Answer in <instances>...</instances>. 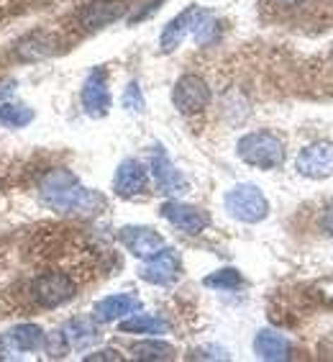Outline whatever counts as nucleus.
Returning <instances> with one entry per match:
<instances>
[{"instance_id": "nucleus-7", "label": "nucleus", "mask_w": 333, "mask_h": 362, "mask_svg": "<svg viewBox=\"0 0 333 362\" xmlns=\"http://www.w3.org/2000/svg\"><path fill=\"white\" fill-rule=\"evenodd\" d=\"M149 168H152V177L157 182V190L164 195H180L188 190V180L182 177V173L172 165V160L166 157L164 146H154L149 154Z\"/></svg>"}, {"instance_id": "nucleus-2", "label": "nucleus", "mask_w": 333, "mask_h": 362, "mask_svg": "<svg viewBox=\"0 0 333 362\" xmlns=\"http://www.w3.org/2000/svg\"><path fill=\"white\" fill-rule=\"evenodd\" d=\"M236 154L251 168L277 170L285 165V141L272 132H251L238 139Z\"/></svg>"}, {"instance_id": "nucleus-4", "label": "nucleus", "mask_w": 333, "mask_h": 362, "mask_svg": "<svg viewBox=\"0 0 333 362\" xmlns=\"http://www.w3.org/2000/svg\"><path fill=\"white\" fill-rule=\"evenodd\" d=\"M172 103H174V108L180 113H185V116L205 111L210 103L208 83H205L200 75H182L180 80L174 83Z\"/></svg>"}, {"instance_id": "nucleus-12", "label": "nucleus", "mask_w": 333, "mask_h": 362, "mask_svg": "<svg viewBox=\"0 0 333 362\" xmlns=\"http://www.w3.org/2000/svg\"><path fill=\"white\" fill-rule=\"evenodd\" d=\"M119 239L126 250L139 259H149L159 250H164V239L149 226H123L119 231Z\"/></svg>"}, {"instance_id": "nucleus-22", "label": "nucleus", "mask_w": 333, "mask_h": 362, "mask_svg": "<svg viewBox=\"0 0 333 362\" xmlns=\"http://www.w3.org/2000/svg\"><path fill=\"white\" fill-rule=\"evenodd\" d=\"M241 283H243L241 272L234 270V267L215 270L213 275H208V278L202 280V286L213 288V291H236V288H241Z\"/></svg>"}, {"instance_id": "nucleus-11", "label": "nucleus", "mask_w": 333, "mask_h": 362, "mask_svg": "<svg viewBox=\"0 0 333 362\" xmlns=\"http://www.w3.org/2000/svg\"><path fill=\"white\" fill-rule=\"evenodd\" d=\"M149 185V170L139 160H123L113 175V193L119 198H136Z\"/></svg>"}, {"instance_id": "nucleus-15", "label": "nucleus", "mask_w": 333, "mask_h": 362, "mask_svg": "<svg viewBox=\"0 0 333 362\" xmlns=\"http://www.w3.org/2000/svg\"><path fill=\"white\" fill-rule=\"evenodd\" d=\"M126 13L123 0H92L80 11V26L87 31H97V28L111 26L113 21H119L121 16Z\"/></svg>"}, {"instance_id": "nucleus-17", "label": "nucleus", "mask_w": 333, "mask_h": 362, "mask_svg": "<svg viewBox=\"0 0 333 362\" xmlns=\"http://www.w3.org/2000/svg\"><path fill=\"white\" fill-rule=\"evenodd\" d=\"M290 341L285 334H279L274 329H262L257 337H254V355L259 360H270V362H279V360H290Z\"/></svg>"}, {"instance_id": "nucleus-19", "label": "nucleus", "mask_w": 333, "mask_h": 362, "mask_svg": "<svg viewBox=\"0 0 333 362\" xmlns=\"http://www.w3.org/2000/svg\"><path fill=\"white\" fill-rule=\"evenodd\" d=\"M62 334H64V339H67V344H70V349H87L90 344H95V341L100 339L95 324H92L90 319L67 321L62 329Z\"/></svg>"}, {"instance_id": "nucleus-1", "label": "nucleus", "mask_w": 333, "mask_h": 362, "mask_svg": "<svg viewBox=\"0 0 333 362\" xmlns=\"http://www.w3.org/2000/svg\"><path fill=\"white\" fill-rule=\"evenodd\" d=\"M39 195L56 214H100L105 198L95 190L85 188L70 170L56 168L47 173L39 182Z\"/></svg>"}, {"instance_id": "nucleus-8", "label": "nucleus", "mask_w": 333, "mask_h": 362, "mask_svg": "<svg viewBox=\"0 0 333 362\" xmlns=\"http://www.w3.org/2000/svg\"><path fill=\"white\" fill-rule=\"evenodd\" d=\"M159 214L172 223L174 229L185 231V234H200V231L208 229V223H210L205 211L198 209V206H190V203H182V201L162 203Z\"/></svg>"}, {"instance_id": "nucleus-3", "label": "nucleus", "mask_w": 333, "mask_h": 362, "mask_svg": "<svg viewBox=\"0 0 333 362\" xmlns=\"http://www.w3.org/2000/svg\"><path fill=\"white\" fill-rule=\"evenodd\" d=\"M229 216L243 223H259L270 216V201L264 198V193L251 185V182H241L236 188H231L223 198Z\"/></svg>"}, {"instance_id": "nucleus-6", "label": "nucleus", "mask_w": 333, "mask_h": 362, "mask_svg": "<svg viewBox=\"0 0 333 362\" xmlns=\"http://www.w3.org/2000/svg\"><path fill=\"white\" fill-rule=\"evenodd\" d=\"M295 168L300 175L313 177V180H323L333 175V144L331 141H313L305 149H300Z\"/></svg>"}, {"instance_id": "nucleus-13", "label": "nucleus", "mask_w": 333, "mask_h": 362, "mask_svg": "<svg viewBox=\"0 0 333 362\" xmlns=\"http://www.w3.org/2000/svg\"><path fill=\"white\" fill-rule=\"evenodd\" d=\"M56 52H59V42L47 28H36V31L26 34L21 42L16 44V57L21 62H42V59L54 57Z\"/></svg>"}, {"instance_id": "nucleus-14", "label": "nucleus", "mask_w": 333, "mask_h": 362, "mask_svg": "<svg viewBox=\"0 0 333 362\" xmlns=\"http://www.w3.org/2000/svg\"><path fill=\"white\" fill-rule=\"evenodd\" d=\"M202 13H205L202 8L190 6V8H185L180 16H174L172 21L164 26V31H162V39H159L162 52H174V49L180 47V44L185 42V36L195 31V26H198V21L202 18Z\"/></svg>"}, {"instance_id": "nucleus-29", "label": "nucleus", "mask_w": 333, "mask_h": 362, "mask_svg": "<svg viewBox=\"0 0 333 362\" xmlns=\"http://www.w3.org/2000/svg\"><path fill=\"white\" fill-rule=\"evenodd\" d=\"M272 3L279 8H295V6H300V3H305V0H272Z\"/></svg>"}, {"instance_id": "nucleus-27", "label": "nucleus", "mask_w": 333, "mask_h": 362, "mask_svg": "<svg viewBox=\"0 0 333 362\" xmlns=\"http://www.w3.org/2000/svg\"><path fill=\"white\" fill-rule=\"evenodd\" d=\"M85 360H87V362H92V360H121V355L116 352V349H100V352H92V355H87Z\"/></svg>"}, {"instance_id": "nucleus-5", "label": "nucleus", "mask_w": 333, "mask_h": 362, "mask_svg": "<svg viewBox=\"0 0 333 362\" xmlns=\"http://www.w3.org/2000/svg\"><path fill=\"white\" fill-rule=\"evenodd\" d=\"M31 293L39 306L44 308H56L64 306L67 300H72L75 296V283L67 272H44L34 280L31 286Z\"/></svg>"}, {"instance_id": "nucleus-16", "label": "nucleus", "mask_w": 333, "mask_h": 362, "mask_svg": "<svg viewBox=\"0 0 333 362\" xmlns=\"http://www.w3.org/2000/svg\"><path fill=\"white\" fill-rule=\"evenodd\" d=\"M141 308V300L131 293H116V296H108V298H100L95 303V319L97 321H121L126 316L136 314Z\"/></svg>"}, {"instance_id": "nucleus-21", "label": "nucleus", "mask_w": 333, "mask_h": 362, "mask_svg": "<svg viewBox=\"0 0 333 362\" xmlns=\"http://www.w3.org/2000/svg\"><path fill=\"white\" fill-rule=\"evenodd\" d=\"M131 355L136 360H172L174 357V347L172 344H166L162 339H144V341H136L131 347Z\"/></svg>"}, {"instance_id": "nucleus-28", "label": "nucleus", "mask_w": 333, "mask_h": 362, "mask_svg": "<svg viewBox=\"0 0 333 362\" xmlns=\"http://www.w3.org/2000/svg\"><path fill=\"white\" fill-rule=\"evenodd\" d=\"M323 226H326V231L333 237V201L328 203L326 214H323Z\"/></svg>"}, {"instance_id": "nucleus-24", "label": "nucleus", "mask_w": 333, "mask_h": 362, "mask_svg": "<svg viewBox=\"0 0 333 362\" xmlns=\"http://www.w3.org/2000/svg\"><path fill=\"white\" fill-rule=\"evenodd\" d=\"M123 108L126 111H133V113H141L146 108L139 83H128V88H126V93H123Z\"/></svg>"}, {"instance_id": "nucleus-18", "label": "nucleus", "mask_w": 333, "mask_h": 362, "mask_svg": "<svg viewBox=\"0 0 333 362\" xmlns=\"http://www.w3.org/2000/svg\"><path fill=\"white\" fill-rule=\"evenodd\" d=\"M8 344L16 349V352H36L47 344V334H44L42 327L36 324H18L8 332Z\"/></svg>"}, {"instance_id": "nucleus-23", "label": "nucleus", "mask_w": 333, "mask_h": 362, "mask_svg": "<svg viewBox=\"0 0 333 362\" xmlns=\"http://www.w3.org/2000/svg\"><path fill=\"white\" fill-rule=\"evenodd\" d=\"M34 121V111L28 105H16V103H3L0 105V124L11 126V129H21V126Z\"/></svg>"}, {"instance_id": "nucleus-10", "label": "nucleus", "mask_w": 333, "mask_h": 362, "mask_svg": "<svg viewBox=\"0 0 333 362\" xmlns=\"http://www.w3.org/2000/svg\"><path fill=\"white\" fill-rule=\"evenodd\" d=\"M180 257H177V252L164 247L159 250L154 257L146 259V265L139 270L141 280L146 283H152V286H172L174 280L180 278Z\"/></svg>"}, {"instance_id": "nucleus-25", "label": "nucleus", "mask_w": 333, "mask_h": 362, "mask_svg": "<svg viewBox=\"0 0 333 362\" xmlns=\"http://www.w3.org/2000/svg\"><path fill=\"white\" fill-rule=\"evenodd\" d=\"M162 3H164V0H146L144 6H141L139 11H136V13H133L131 18H128V21H131V23L144 21V18H149V16H152V13H157V11H159Z\"/></svg>"}, {"instance_id": "nucleus-26", "label": "nucleus", "mask_w": 333, "mask_h": 362, "mask_svg": "<svg viewBox=\"0 0 333 362\" xmlns=\"http://www.w3.org/2000/svg\"><path fill=\"white\" fill-rule=\"evenodd\" d=\"M315 296H318L323 303H328V306H333V278L328 280H320V283H315Z\"/></svg>"}, {"instance_id": "nucleus-9", "label": "nucleus", "mask_w": 333, "mask_h": 362, "mask_svg": "<svg viewBox=\"0 0 333 362\" xmlns=\"http://www.w3.org/2000/svg\"><path fill=\"white\" fill-rule=\"evenodd\" d=\"M80 98H83L85 113L92 119H103L105 113L111 111V90H108V75H105L103 67H95L87 75Z\"/></svg>"}, {"instance_id": "nucleus-20", "label": "nucleus", "mask_w": 333, "mask_h": 362, "mask_svg": "<svg viewBox=\"0 0 333 362\" xmlns=\"http://www.w3.org/2000/svg\"><path fill=\"white\" fill-rule=\"evenodd\" d=\"M166 329L169 324L152 314H131L128 319L121 321V332L126 334H166Z\"/></svg>"}]
</instances>
